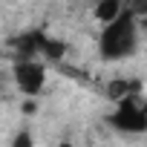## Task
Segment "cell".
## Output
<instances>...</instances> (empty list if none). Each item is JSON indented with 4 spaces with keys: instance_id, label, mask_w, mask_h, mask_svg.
Masks as SVG:
<instances>
[{
    "instance_id": "cell-1",
    "label": "cell",
    "mask_w": 147,
    "mask_h": 147,
    "mask_svg": "<svg viewBox=\"0 0 147 147\" xmlns=\"http://www.w3.org/2000/svg\"><path fill=\"white\" fill-rule=\"evenodd\" d=\"M138 49V15L136 9H124L115 20L101 26L98 55L104 61H127Z\"/></svg>"
},
{
    "instance_id": "cell-5",
    "label": "cell",
    "mask_w": 147,
    "mask_h": 147,
    "mask_svg": "<svg viewBox=\"0 0 147 147\" xmlns=\"http://www.w3.org/2000/svg\"><path fill=\"white\" fill-rule=\"evenodd\" d=\"M136 90H141V87H138V84H133V81H127V78H113V81L107 84V90H104V92H107V98H110L113 104H118L121 98H127V95H130V92H136Z\"/></svg>"
},
{
    "instance_id": "cell-7",
    "label": "cell",
    "mask_w": 147,
    "mask_h": 147,
    "mask_svg": "<svg viewBox=\"0 0 147 147\" xmlns=\"http://www.w3.org/2000/svg\"><path fill=\"white\" fill-rule=\"evenodd\" d=\"M141 20H144V26H147V0L141 3Z\"/></svg>"
},
{
    "instance_id": "cell-4",
    "label": "cell",
    "mask_w": 147,
    "mask_h": 147,
    "mask_svg": "<svg viewBox=\"0 0 147 147\" xmlns=\"http://www.w3.org/2000/svg\"><path fill=\"white\" fill-rule=\"evenodd\" d=\"M124 9H127V3H124V0H95V3H92V18L104 26V23L115 20Z\"/></svg>"
},
{
    "instance_id": "cell-6",
    "label": "cell",
    "mask_w": 147,
    "mask_h": 147,
    "mask_svg": "<svg viewBox=\"0 0 147 147\" xmlns=\"http://www.w3.org/2000/svg\"><path fill=\"white\" fill-rule=\"evenodd\" d=\"M35 144V138H32V133H26V130H20L15 138H12V147H32Z\"/></svg>"
},
{
    "instance_id": "cell-8",
    "label": "cell",
    "mask_w": 147,
    "mask_h": 147,
    "mask_svg": "<svg viewBox=\"0 0 147 147\" xmlns=\"http://www.w3.org/2000/svg\"><path fill=\"white\" fill-rule=\"evenodd\" d=\"M92 3H95V0H92Z\"/></svg>"
},
{
    "instance_id": "cell-2",
    "label": "cell",
    "mask_w": 147,
    "mask_h": 147,
    "mask_svg": "<svg viewBox=\"0 0 147 147\" xmlns=\"http://www.w3.org/2000/svg\"><path fill=\"white\" fill-rule=\"evenodd\" d=\"M110 121H113L115 130L130 133V136L147 133V98L141 95V90H136L127 98H121L115 104V113L110 115Z\"/></svg>"
},
{
    "instance_id": "cell-3",
    "label": "cell",
    "mask_w": 147,
    "mask_h": 147,
    "mask_svg": "<svg viewBox=\"0 0 147 147\" xmlns=\"http://www.w3.org/2000/svg\"><path fill=\"white\" fill-rule=\"evenodd\" d=\"M12 78H15V87L23 95H29V98L40 95L43 87H46V63H43V58H15Z\"/></svg>"
}]
</instances>
